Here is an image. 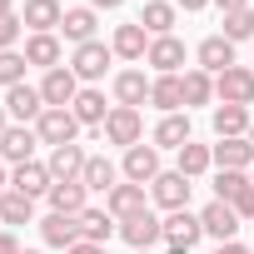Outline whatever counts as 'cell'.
<instances>
[{
	"label": "cell",
	"instance_id": "1",
	"mask_svg": "<svg viewBox=\"0 0 254 254\" xmlns=\"http://www.w3.org/2000/svg\"><path fill=\"white\" fill-rule=\"evenodd\" d=\"M40 95H45V110H70V105H75V95H80V80H75V70H70V65H55V70H45V80H40Z\"/></svg>",
	"mask_w": 254,
	"mask_h": 254
},
{
	"label": "cell",
	"instance_id": "7",
	"mask_svg": "<svg viewBox=\"0 0 254 254\" xmlns=\"http://www.w3.org/2000/svg\"><path fill=\"white\" fill-rule=\"evenodd\" d=\"M150 194H155V204L160 209H190V180L180 175V170H160V180L150 185Z\"/></svg>",
	"mask_w": 254,
	"mask_h": 254
},
{
	"label": "cell",
	"instance_id": "13",
	"mask_svg": "<svg viewBox=\"0 0 254 254\" xmlns=\"http://www.w3.org/2000/svg\"><path fill=\"white\" fill-rule=\"evenodd\" d=\"M35 145H40L35 125H10V130L0 135V155H5L10 165H25V160H35Z\"/></svg>",
	"mask_w": 254,
	"mask_h": 254
},
{
	"label": "cell",
	"instance_id": "42",
	"mask_svg": "<svg viewBox=\"0 0 254 254\" xmlns=\"http://www.w3.org/2000/svg\"><path fill=\"white\" fill-rule=\"evenodd\" d=\"M0 254H20V244H15V234H10V229H0Z\"/></svg>",
	"mask_w": 254,
	"mask_h": 254
},
{
	"label": "cell",
	"instance_id": "14",
	"mask_svg": "<svg viewBox=\"0 0 254 254\" xmlns=\"http://www.w3.org/2000/svg\"><path fill=\"white\" fill-rule=\"evenodd\" d=\"M105 209H110L115 219H135V214H145V209H150V204H145V185H130V180L115 185V190L105 194Z\"/></svg>",
	"mask_w": 254,
	"mask_h": 254
},
{
	"label": "cell",
	"instance_id": "47",
	"mask_svg": "<svg viewBox=\"0 0 254 254\" xmlns=\"http://www.w3.org/2000/svg\"><path fill=\"white\" fill-rule=\"evenodd\" d=\"M5 130H10V110L0 105V135H5Z\"/></svg>",
	"mask_w": 254,
	"mask_h": 254
},
{
	"label": "cell",
	"instance_id": "5",
	"mask_svg": "<svg viewBox=\"0 0 254 254\" xmlns=\"http://www.w3.org/2000/svg\"><path fill=\"white\" fill-rule=\"evenodd\" d=\"M120 239L130 244V249H150L165 239V219H155V209L135 214V219H120Z\"/></svg>",
	"mask_w": 254,
	"mask_h": 254
},
{
	"label": "cell",
	"instance_id": "48",
	"mask_svg": "<svg viewBox=\"0 0 254 254\" xmlns=\"http://www.w3.org/2000/svg\"><path fill=\"white\" fill-rule=\"evenodd\" d=\"M0 15H15V0H0Z\"/></svg>",
	"mask_w": 254,
	"mask_h": 254
},
{
	"label": "cell",
	"instance_id": "25",
	"mask_svg": "<svg viewBox=\"0 0 254 254\" xmlns=\"http://www.w3.org/2000/svg\"><path fill=\"white\" fill-rule=\"evenodd\" d=\"M45 199H50V209H55V214H85V209H90V204H85V199H90V190H85L80 180L50 185V194H45Z\"/></svg>",
	"mask_w": 254,
	"mask_h": 254
},
{
	"label": "cell",
	"instance_id": "31",
	"mask_svg": "<svg viewBox=\"0 0 254 254\" xmlns=\"http://www.w3.org/2000/svg\"><path fill=\"white\" fill-rule=\"evenodd\" d=\"M214 165L219 170H249L254 165V145L249 140H219L214 145Z\"/></svg>",
	"mask_w": 254,
	"mask_h": 254
},
{
	"label": "cell",
	"instance_id": "12",
	"mask_svg": "<svg viewBox=\"0 0 254 254\" xmlns=\"http://www.w3.org/2000/svg\"><path fill=\"white\" fill-rule=\"evenodd\" d=\"M199 234H204L199 214H190V209L165 214V244H175V249H194V244H199Z\"/></svg>",
	"mask_w": 254,
	"mask_h": 254
},
{
	"label": "cell",
	"instance_id": "30",
	"mask_svg": "<svg viewBox=\"0 0 254 254\" xmlns=\"http://www.w3.org/2000/svg\"><path fill=\"white\" fill-rule=\"evenodd\" d=\"M20 55H25L30 65H40V70H55V65H60V35H30Z\"/></svg>",
	"mask_w": 254,
	"mask_h": 254
},
{
	"label": "cell",
	"instance_id": "55",
	"mask_svg": "<svg viewBox=\"0 0 254 254\" xmlns=\"http://www.w3.org/2000/svg\"><path fill=\"white\" fill-rule=\"evenodd\" d=\"M249 180H254V175H249Z\"/></svg>",
	"mask_w": 254,
	"mask_h": 254
},
{
	"label": "cell",
	"instance_id": "19",
	"mask_svg": "<svg viewBox=\"0 0 254 254\" xmlns=\"http://www.w3.org/2000/svg\"><path fill=\"white\" fill-rule=\"evenodd\" d=\"M70 115H75L80 125H95V130H105V120H110V105H105V90H95V85H85V90L75 95V105H70Z\"/></svg>",
	"mask_w": 254,
	"mask_h": 254
},
{
	"label": "cell",
	"instance_id": "41",
	"mask_svg": "<svg viewBox=\"0 0 254 254\" xmlns=\"http://www.w3.org/2000/svg\"><path fill=\"white\" fill-rule=\"evenodd\" d=\"M65 254H105V244H90V239H80V244H70Z\"/></svg>",
	"mask_w": 254,
	"mask_h": 254
},
{
	"label": "cell",
	"instance_id": "20",
	"mask_svg": "<svg viewBox=\"0 0 254 254\" xmlns=\"http://www.w3.org/2000/svg\"><path fill=\"white\" fill-rule=\"evenodd\" d=\"M150 85H155V80H145V70H120V75H115V105L140 110V105L150 100Z\"/></svg>",
	"mask_w": 254,
	"mask_h": 254
},
{
	"label": "cell",
	"instance_id": "17",
	"mask_svg": "<svg viewBox=\"0 0 254 254\" xmlns=\"http://www.w3.org/2000/svg\"><path fill=\"white\" fill-rule=\"evenodd\" d=\"M40 239L50 244V249H70V244H80V219L75 214H45L40 219Z\"/></svg>",
	"mask_w": 254,
	"mask_h": 254
},
{
	"label": "cell",
	"instance_id": "4",
	"mask_svg": "<svg viewBox=\"0 0 254 254\" xmlns=\"http://www.w3.org/2000/svg\"><path fill=\"white\" fill-rule=\"evenodd\" d=\"M140 135H145V115L140 110H130V105H115L110 110V120H105V140L110 145H140Z\"/></svg>",
	"mask_w": 254,
	"mask_h": 254
},
{
	"label": "cell",
	"instance_id": "38",
	"mask_svg": "<svg viewBox=\"0 0 254 254\" xmlns=\"http://www.w3.org/2000/svg\"><path fill=\"white\" fill-rule=\"evenodd\" d=\"M25 65H30V60H25L20 50H0V85H5V90H10V85H25Z\"/></svg>",
	"mask_w": 254,
	"mask_h": 254
},
{
	"label": "cell",
	"instance_id": "54",
	"mask_svg": "<svg viewBox=\"0 0 254 254\" xmlns=\"http://www.w3.org/2000/svg\"><path fill=\"white\" fill-rule=\"evenodd\" d=\"M249 254H254V244H249Z\"/></svg>",
	"mask_w": 254,
	"mask_h": 254
},
{
	"label": "cell",
	"instance_id": "51",
	"mask_svg": "<svg viewBox=\"0 0 254 254\" xmlns=\"http://www.w3.org/2000/svg\"><path fill=\"white\" fill-rule=\"evenodd\" d=\"M244 140H249V145H254V125H249V135H244Z\"/></svg>",
	"mask_w": 254,
	"mask_h": 254
},
{
	"label": "cell",
	"instance_id": "10",
	"mask_svg": "<svg viewBox=\"0 0 254 254\" xmlns=\"http://www.w3.org/2000/svg\"><path fill=\"white\" fill-rule=\"evenodd\" d=\"M5 110H10L20 125L40 120V115H45V95H40V85H10V90H5Z\"/></svg>",
	"mask_w": 254,
	"mask_h": 254
},
{
	"label": "cell",
	"instance_id": "53",
	"mask_svg": "<svg viewBox=\"0 0 254 254\" xmlns=\"http://www.w3.org/2000/svg\"><path fill=\"white\" fill-rule=\"evenodd\" d=\"M135 254H150V249H135Z\"/></svg>",
	"mask_w": 254,
	"mask_h": 254
},
{
	"label": "cell",
	"instance_id": "3",
	"mask_svg": "<svg viewBox=\"0 0 254 254\" xmlns=\"http://www.w3.org/2000/svg\"><path fill=\"white\" fill-rule=\"evenodd\" d=\"M35 135H40V145H50V150H60V145H75V135H80V120H75L70 110H45V115L35 120Z\"/></svg>",
	"mask_w": 254,
	"mask_h": 254
},
{
	"label": "cell",
	"instance_id": "29",
	"mask_svg": "<svg viewBox=\"0 0 254 254\" xmlns=\"http://www.w3.org/2000/svg\"><path fill=\"white\" fill-rule=\"evenodd\" d=\"M190 145V115H165L155 125V150H185Z\"/></svg>",
	"mask_w": 254,
	"mask_h": 254
},
{
	"label": "cell",
	"instance_id": "34",
	"mask_svg": "<svg viewBox=\"0 0 254 254\" xmlns=\"http://www.w3.org/2000/svg\"><path fill=\"white\" fill-rule=\"evenodd\" d=\"M115 180H120V170H115L105 155H90V165H85V180H80V185H85V190L110 194V190H115Z\"/></svg>",
	"mask_w": 254,
	"mask_h": 254
},
{
	"label": "cell",
	"instance_id": "8",
	"mask_svg": "<svg viewBox=\"0 0 254 254\" xmlns=\"http://www.w3.org/2000/svg\"><path fill=\"white\" fill-rule=\"evenodd\" d=\"M125 180L130 185H155L160 180V150L155 145H130L125 150Z\"/></svg>",
	"mask_w": 254,
	"mask_h": 254
},
{
	"label": "cell",
	"instance_id": "2",
	"mask_svg": "<svg viewBox=\"0 0 254 254\" xmlns=\"http://www.w3.org/2000/svg\"><path fill=\"white\" fill-rule=\"evenodd\" d=\"M214 100L219 105H254V70L229 65L224 75H214Z\"/></svg>",
	"mask_w": 254,
	"mask_h": 254
},
{
	"label": "cell",
	"instance_id": "24",
	"mask_svg": "<svg viewBox=\"0 0 254 254\" xmlns=\"http://www.w3.org/2000/svg\"><path fill=\"white\" fill-rule=\"evenodd\" d=\"M150 105L165 110V115H180V110H185V80H180V75H155V85H150Z\"/></svg>",
	"mask_w": 254,
	"mask_h": 254
},
{
	"label": "cell",
	"instance_id": "33",
	"mask_svg": "<svg viewBox=\"0 0 254 254\" xmlns=\"http://www.w3.org/2000/svg\"><path fill=\"white\" fill-rule=\"evenodd\" d=\"M180 80H185V110H190V105H209V100H214V75H209V70H185Z\"/></svg>",
	"mask_w": 254,
	"mask_h": 254
},
{
	"label": "cell",
	"instance_id": "32",
	"mask_svg": "<svg viewBox=\"0 0 254 254\" xmlns=\"http://www.w3.org/2000/svg\"><path fill=\"white\" fill-rule=\"evenodd\" d=\"M30 214H35V199L30 194H20V190L0 194V224H30Z\"/></svg>",
	"mask_w": 254,
	"mask_h": 254
},
{
	"label": "cell",
	"instance_id": "43",
	"mask_svg": "<svg viewBox=\"0 0 254 254\" xmlns=\"http://www.w3.org/2000/svg\"><path fill=\"white\" fill-rule=\"evenodd\" d=\"M214 254H249V244H239V239H229V244H219Z\"/></svg>",
	"mask_w": 254,
	"mask_h": 254
},
{
	"label": "cell",
	"instance_id": "9",
	"mask_svg": "<svg viewBox=\"0 0 254 254\" xmlns=\"http://www.w3.org/2000/svg\"><path fill=\"white\" fill-rule=\"evenodd\" d=\"M199 224H204V234H214L219 244H229V239L239 234V214H234V204H224V199H209V204L199 209Z\"/></svg>",
	"mask_w": 254,
	"mask_h": 254
},
{
	"label": "cell",
	"instance_id": "23",
	"mask_svg": "<svg viewBox=\"0 0 254 254\" xmlns=\"http://www.w3.org/2000/svg\"><path fill=\"white\" fill-rule=\"evenodd\" d=\"M194 55H199V70H209V75H224V70L234 65V45H229L224 35H204Z\"/></svg>",
	"mask_w": 254,
	"mask_h": 254
},
{
	"label": "cell",
	"instance_id": "40",
	"mask_svg": "<svg viewBox=\"0 0 254 254\" xmlns=\"http://www.w3.org/2000/svg\"><path fill=\"white\" fill-rule=\"evenodd\" d=\"M234 214H239V219H254V180H249V190L234 199Z\"/></svg>",
	"mask_w": 254,
	"mask_h": 254
},
{
	"label": "cell",
	"instance_id": "18",
	"mask_svg": "<svg viewBox=\"0 0 254 254\" xmlns=\"http://www.w3.org/2000/svg\"><path fill=\"white\" fill-rule=\"evenodd\" d=\"M110 50H115L120 60H145V55H150V30H145L140 20H135V25H115Z\"/></svg>",
	"mask_w": 254,
	"mask_h": 254
},
{
	"label": "cell",
	"instance_id": "6",
	"mask_svg": "<svg viewBox=\"0 0 254 254\" xmlns=\"http://www.w3.org/2000/svg\"><path fill=\"white\" fill-rule=\"evenodd\" d=\"M110 45H100V40H90V45H75V55H70V70H75V80H105V65H110Z\"/></svg>",
	"mask_w": 254,
	"mask_h": 254
},
{
	"label": "cell",
	"instance_id": "15",
	"mask_svg": "<svg viewBox=\"0 0 254 254\" xmlns=\"http://www.w3.org/2000/svg\"><path fill=\"white\" fill-rule=\"evenodd\" d=\"M20 20L30 25V35H55L60 20H65V10H60V0H25Z\"/></svg>",
	"mask_w": 254,
	"mask_h": 254
},
{
	"label": "cell",
	"instance_id": "49",
	"mask_svg": "<svg viewBox=\"0 0 254 254\" xmlns=\"http://www.w3.org/2000/svg\"><path fill=\"white\" fill-rule=\"evenodd\" d=\"M10 190V180H5V165H0V194H5Z\"/></svg>",
	"mask_w": 254,
	"mask_h": 254
},
{
	"label": "cell",
	"instance_id": "22",
	"mask_svg": "<svg viewBox=\"0 0 254 254\" xmlns=\"http://www.w3.org/2000/svg\"><path fill=\"white\" fill-rule=\"evenodd\" d=\"M160 75H180V65H185V40H175V35H160V40H150V55H145Z\"/></svg>",
	"mask_w": 254,
	"mask_h": 254
},
{
	"label": "cell",
	"instance_id": "26",
	"mask_svg": "<svg viewBox=\"0 0 254 254\" xmlns=\"http://www.w3.org/2000/svg\"><path fill=\"white\" fill-rule=\"evenodd\" d=\"M249 125H254V120H249V105H219V110H214V135H219V140H244Z\"/></svg>",
	"mask_w": 254,
	"mask_h": 254
},
{
	"label": "cell",
	"instance_id": "50",
	"mask_svg": "<svg viewBox=\"0 0 254 254\" xmlns=\"http://www.w3.org/2000/svg\"><path fill=\"white\" fill-rule=\"evenodd\" d=\"M165 254H190V249H175V244H170V249H165Z\"/></svg>",
	"mask_w": 254,
	"mask_h": 254
},
{
	"label": "cell",
	"instance_id": "45",
	"mask_svg": "<svg viewBox=\"0 0 254 254\" xmlns=\"http://www.w3.org/2000/svg\"><path fill=\"white\" fill-rule=\"evenodd\" d=\"M175 5H180V10H204L209 0H175Z\"/></svg>",
	"mask_w": 254,
	"mask_h": 254
},
{
	"label": "cell",
	"instance_id": "44",
	"mask_svg": "<svg viewBox=\"0 0 254 254\" xmlns=\"http://www.w3.org/2000/svg\"><path fill=\"white\" fill-rule=\"evenodd\" d=\"M214 5H219L224 15H234V10H244V5H249V0H214Z\"/></svg>",
	"mask_w": 254,
	"mask_h": 254
},
{
	"label": "cell",
	"instance_id": "27",
	"mask_svg": "<svg viewBox=\"0 0 254 254\" xmlns=\"http://www.w3.org/2000/svg\"><path fill=\"white\" fill-rule=\"evenodd\" d=\"M75 219H80V239H90V244H110V234H120V219L110 209H85Z\"/></svg>",
	"mask_w": 254,
	"mask_h": 254
},
{
	"label": "cell",
	"instance_id": "11",
	"mask_svg": "<svg viewBox=\"0 0 254 254\" xmlns=\"http://www.w3.org/2000/svg\"><path fill=\"white\" fill-rule=\"evenodd\" d=\"M50 180L55 185H65V180H85V165H90V155L80 150V145H60V150H50Z\"/></svg>",
	"mask_w": 254,
	"mask_h": 254
},
{
	"label": "cell",
	"instance_id": "28",
	"mask_svg": "<svg viewBox=\"0 0 254 254\" xmlns=\"http://www.w3.org/2000/svg\"><path fill=\"white\" fill-rule=\"evenodd\" d=\"M175 10H180V5H170V0H145L140 25L150 30V40H160V35H175Z\"/></svg>",
	"mask_w": 254,
	"mask_h": 254
},
{
	"label": "cell",
	"instance_id": "37",
	"mask_svg": "<svg viewBox=\"0 0 254 254\" xmlns=\"http://www.w3.org/2000/svg\"><path fill=\"white\" fill-rule=\"evenodd\" d=\"M224 40H229V45H239V40H254V5H244V10L224 15Z\"/></svg>",
	"mask_w": 254,
	"mask_h": 254
},
{
	"label": "cell",
	"instance_id": "52",
	"mask_svg": "<svg viewBox=\"0 0 254 254\" xmlns=\"http://www.w3.org/2000/svg\"><path fill=\"white\" fill-rule=\"evenodd\" d=\"M20 254H40V249H20Z\"/></svg>",
	"mask_w": 254,
	"mask_h": 254
},
{
	"label": "cell",
	"instance_id": "16",
	"mask_svg": "<svg viewBox=\"0 0 254 254\" xmlns=\"http://www.w3.org/2000/svg\"><path fill=\"white\" fill-rule=\"evenodd\" d=\"M50 165H40V160H25V165H15V175H10V190H20V194H30V199H40V194H50Z\"/></svg>",
	"mask_w": 254,
	"mask_h": 254
},
{
	"label": "cell",
	"instance_id": "36",
	"mask_svg": "<svg viewBox=\"0 0 254 254\" xmlns=\"http://www.w3.org/2000/svg\"><path fill=\"white\" fill-rule=\"evenodd\" d=\"M244 190H249V175H244V170H219V175H214V199L234 204Z\"/></svg>",
	"mask_w": 254,
	"mask_h": 254
},
{
	"label": "cell",
	"instance_id": "39",
	"mask_svg": "<svg viewBox=\"0 0 254 254\" xmlns=\"http://www.w3.org/2000/svg\"><path fill=\"white\" fill-rule=\"evenodd\" d=\"M20 30H25V20H20V15H0V50H15Z\"/></svg>",
	"mask_w": 254,
	"mask_h": 254
},
{
	"label": "cell",
	"instance_id": "35",
	"mask_svg": "<svg viewBox=\"0 0 254 254\" xmlns=\"http://www.w3.org/2000/svg\"><path fill=\"white\" fill-rule=\"evenodd\" d=\"M209 165H214V150H209V145H194V140H190V145L180 150V175H185V180H199Z\"/></svg>",
	"mask_w": 254,
	"mask_h": 254
},
{
	"label": "cell",
	"instance_id": "21",
	"mask_svg": "<svg viewBox=\"0 0 254 254\" xmlns=\"http://www.w3.org/2000/svg\"><path fill=\"white\" fill-rule=\"evenodd\" d=\"M95 5H75V10H65V20H60V35L70 40V45H90L95 40Z\"/></svg>",
	"mask_w": 254,
	"mask_h": 254
},
{
	"label": "cell",
	"instance_id": "46",
	"mask_svg": "<svg viewBox=\"0 0 254 254\" xmlns=\"http://www.w3.org/2000/svg\"><path fill=\"white\" fill-rule=\"evenodd\" d=\"M90 5H95V10H120L125 0H90Z\"/></svg>",
	"mask_w": 254,
	"mask_h": 254
}]
</instances>
